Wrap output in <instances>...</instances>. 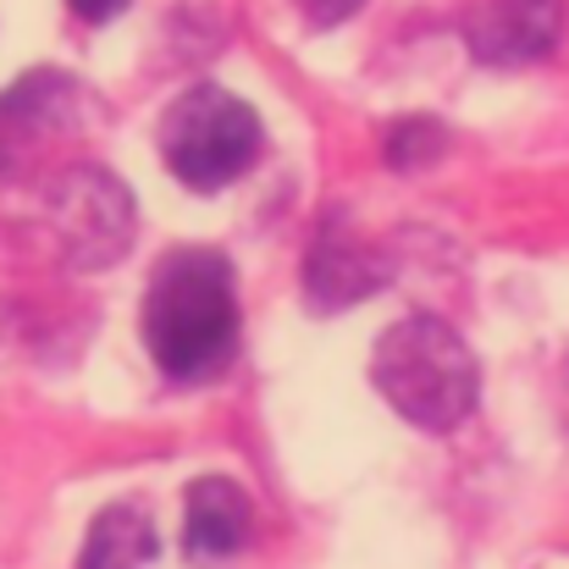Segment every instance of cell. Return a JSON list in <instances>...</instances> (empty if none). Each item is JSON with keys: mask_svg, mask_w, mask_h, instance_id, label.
<instances>
[{"mask_svg": "<svg viewBox=\"0 0 569 569\" xmlns=\"http://www.w3.org/2000/svg\"><path fill=\"white\" fill-rule=\"evenodd\" d=\"M377 282H381V266L355 238H343V232L332 238V227L316 238V249H310V293H316V310L360 305Z\"/></svg>", "mask_w": 569, "mask_h": 569, "instance_id": "9c48e42d", "label": "cell"}, {"mask_svg": "<svg viewBox=\"0 0 569 569\" xmlns=\"http://www.w3.org/2000/svg\"><path fill=\"white\" fill-rule=\"evenodd\" d=\"M260 156V117L221 83H193L161 117V161L178 183L210 193L238 183Z\"/></svg>", "mask_w": 569, "mask_h": 569, "instance_id": "3957f363", "label": "cell"}, {"mask_svg": "<svg viewBox=\"0 0 569 569\" xmlns=\"http://www.w3.org/2000/svg\"><path fill=\"white\" fill-rule=\"evenodd\" d=\"M61 243L78 266H106L111 254L128 249V232H133V210H128V189L111 183L106 172H72L61 183Z\"/></svg>", "mask_w": 569, "mask_h": 569, "instance_id": "277c9868", "label": "cell"}, {"mask_svg": "<svg viewBox=\"0 0 569 569\" xmlns=\"http://www.w3.org/2000/svg\"><path fill=\"white\" fill-rule=\"evenodd\" d=\"M144 349L172 381L216 377L238 355V293L221 254L178 249L156 266L144 293Z\"/></svg>", "mask_w": 569, "mask_h": 569, "instance_id": "6da1fadb", "label": "cell"}, {"mask_svg": "<svg viewBox=\"0 0 569 569\" xmlns=\"http://www.w3.org/2000/svg\"><path fill=\"white\" fill-rule=\"evenodd\" d=\"M293 6H299L316 28H338V22H349L366 0H293Z\"/></svg>", "mask_w": 569, "mask_h": 569, "instance_id": "8fae6325", "label": "cell"}, {"mask_svg": "<svg viewBox=\"0 0 569 569\" xmlns=\"http://www.w3.org/2000/svg\"><path fill=\"white\" fill-rule=\"evenodd\" d=\"M72 117H78V83L50 67H39L17 89H6L0 94V172H11L33 144L67 133Z\"/></svg>", "mask_w": 569, "mask_h": 569, "instance_id": "5b68a950", "label": "cell"}, {"mask_svg": "<svg viewBox=\"0 0 569 569\" xmlns=\"http://www.w3.org/2000/svg\"><path fill=\"white\" fill-rule=\"evenodd\" d=\"M565 33V0H487V11L465 28L470 50L492 67L537 61Z\"/></svg>", "mask_w": 569, "mask_h": 569, "instance_id": "8992f818", "label": "cell"}, {"mask_svg": "<svg viewBox=\"0 0 569 569\" xmlns=\"http://www.w3.org/2000/svg\"><path fill=\"white\" fill-rule=\"evenodd\" d=\"M371 377L381 398L420 431H453L481 398V366L470 343L437 316H403L387 327L371 355Z\"/></svg>", "mask_w": 569, "mask_h": 569, "instance_id": "7a4b0ae2", "label": "cell"}, {"mask_svg": "<svg viewBox=\"0 0 569 569\" xmlns=\"http://www.w3.org/2000/svg\"><path fill=\"white\" fill-rule=\"evenodd\" d=\"M249 526H254V503L238 481L227 476H204L189 487V503H183V548L189 559L210 565V559H232L243 542H249Z\"/></svg>", "mask_w": 569, "mask_h": 569, "instance_id": "52a82bcc", "label": "cell"}, {"mask_svg": "<svg viewBox=\"0 0 569 569\" xmlns=\"http://www.w3.org/2000/svg\"><path fill=\"white\" fill-rule=\"evenodd\" d=\"M67 6H72L83 22H111V17H117L128 0H67Z\"/></svg>", "mask_w": 569, "mask_h": 569, "instance_id": "7c38bea8", "label": "cell"}, {"mask_svg": "<svg viewBox=\"0 0 569 569\" xmlns=\"http://www.w3.org/2000/svg\"><path fill=\"white\" fill-rule=\"evenodd\" d=\"M442 144V128L437 122H398L392 133H387V156H392V167H420L431 150Z\"/></svg>", "mask_w": 569, "mask_h": 569, "instance_id": "30bf717a", "label": "cell"}, {"mask_svg": "<svg viewBox=\"0 0 569 569\" xmlns=\"http://www.w3.org/2000/svg\"><path fill=\"white\" fill-rule=\"evenodd\" d=\"M161 553V531L139 503H111L94 515L89 537H83V559L78 569H144Z\"/></svg>", "mask_w": 569, "mask_h": 569, "instance_id": "ba28073f", "label": "cell"}]
</instances>
